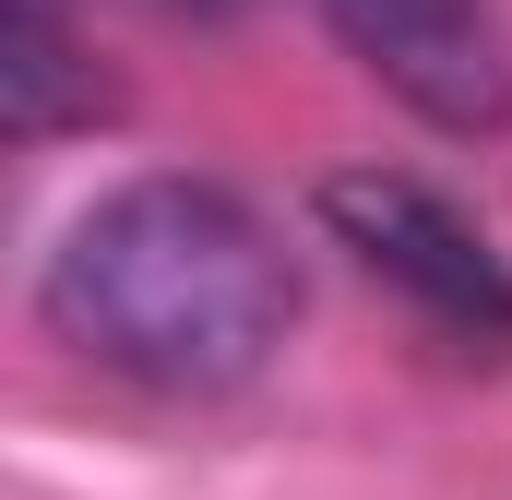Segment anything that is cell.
I'll use <instances>...</instances> for the list:
<instances>
[{
  "mask_svg": "<svg viewBox=\"0 0 512 500\" xmlns=\"http://www.w3.org/2000/svg\"><path fill=\"white\" fill-rule=\"evenodd\" d=\"M108 108H120V96H108L96 48H84V24H72V0H0V120H12V143L96 131Z\"/></svg>",
  "mask_w": 512,
  "mask_h": 500,
  "instance_id": "obj_4",
  "label": "cell"
},
{
  "mask_svg": "<svg viewBox=\"0 0 512 500\" xmlns=\"http://www.w3.org/2000/svg\"><path fill=\"white\" fill-rule=\"evenodd\" d=\"M322 24L346 36V60L382 84L393 108L429 131H501L512 120V48L489 0H322Z\"/></svg>",
  "mask_w": 512,
  "mask_h": 500,
  "instance_id": "obj_3",
  "label": "cell"
},
{
  "mask_svg": "<svg viewBox=\"0 0 512 500\" xmlns=\"http://www.w3.org/2000/svg\"><path fill=\"white\" fill-rule=\"evenodd\" d=\"M167 12H251V0H167Z\"/></svg>",
  "mask_w": 512,
  "mask_h": 500,
  "instance_id": "obj_5",
  "label": "cell"
},
{
  "mask_svg": "<svg viewBox=\"0 0 512 500\" xmlns=\"http://www.w3.org/2000/svg\"><path fill=\"white\" fill-rule=\"evenodd\" d=\"M36 310L108 381H143L167 405H215V393H251L286 358L298 250L227 179H120L60 227Z\"/></svg>",
  "mask_w": 512,
  "mask_h": 500,
  "instance_id": "obj_1",
  "label": "cell"
},
{
  "mask_svg": "<svg viewBox=\"0 0 512 500\" xmlns=\"http://www.w3.org/2000/svg\"><path fill=\"white\" fill-rule=\"evenodd\" d=\"M322 227H334V250H358V274L393 286L453 358H512V262L477 239L465 203H441L405 167H334L322 179Z\"/></svg>",
  "mask_w": 512,
  "mask_h": 500,
  "instance_id": "obj_2",
  "label": "cell"
}]
</instances>
